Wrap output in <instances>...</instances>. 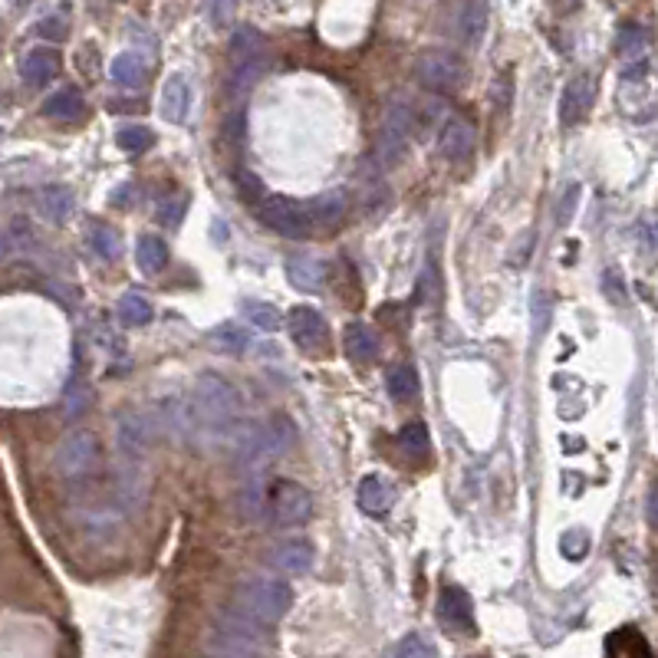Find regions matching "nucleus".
<instances>
[{
    "instance_id": "1",
    "label": "nucleus",
    "mask_w": 658,
    "mask_h": 658,
    "mask_svg": "<svg viewBox=\"0 0 658 658\" xmlns=\"http://www.w3.org/2000/svg\"><path fill=\"white\" fill-rule=\"evenodd\" d=\"M211 658H270L267 626L247 619L244 612H218L208 635Z\"/></svg>"
},
{
    "instance_id": "2",
    "label": "nucleus",
    "mask_w": 658,
    "mask_h": 658,
    "mask_svg": "<svg viewBox=\"0 0 658 658\" xmlns=\"http://www.w3.org/2000/svg\"><path fill=\"white\" fill-rule=\"evenodd\" d=\"M293 606V589L277 580V576H251V580L237 583L234 589V609L244 612L247 619L260 626H277Z\"/></svg>"
},
{
    "instance_id": "3",
    "label": "nucleus",
    "mask_w": 658,
    "mask_h": 658,
    "mask_svg": "<svg viewBox=\"0 0 658 658\" xmlns=\"http://www.w3.org/2000/svg\"><path fill=\"white\" fill-rule=\"evenodd\" d=\"M191 412L198 415L201 425L208 428H228L241 415V395L237 389L214 372H201L191 389Z\"/></svg>"
},
{
    "instance_id": "4",
    "label": "nucleus",
    "mask_w": 658,
    "mask_h": 658,
    "mask_svg": "<svg viewBox=\"0 0 658 658\" xmlns=\"http://www.w3.org/2000/svg\"><path fill=\"white\" fill-rule=\"evenodd\" d=\"M267 514L277 527H303L313 517V494L290 478H277L267 494Z\"/></svg>"
},
{
    "instance_id": "5",
    "label": "nucleus",
    "mask_w": 658,
    "mask_h": 658,
    "mask_svg": "<svg viewBox=\"0 0 658 658\" xmlns=\"http://www.w3.org/2000/svg\"><path fill=\"white\" fill-rule=\"evenodd\" d=\"M415 129V112L405 99H392L389 109L382 116V132H379V145H376V158L382 168H392L399 158L405 155V145L412 139Z\"/></svg>"
},
{
    "instance_id": "6",
    "label": "nucleus",
    "mask_w": 658,
    "mask_h": 658,
    "mask_svg": "<svg viewBox=\"0 0 658 658\" xmlns=\"http://www.w3.org/2000/svg\"><path fill=\"white\" fill-rule=\"evenodd\" d=\"M257 218L267 224L270 231H277L283 237H306L313 228L310 214H306V204L293 201V198H283V195H264L257 198Z\"/></svg>"
},
{
    "instance_id": "7",
    "label": "nucleus",
    "mask_w": 658,
    "mask_h": 658,
    "mask_svg": "<svg viewBox=\"0 0 658 658\" xmlns=\"http://www.w3.org/2000/svg\"><path fill=\"white\" fill-rule=\"evenodd\" d=\"M415 79L431 93H451L464 83V63L455 53L445 50H428L418 56L415 63Z\"/></svg>"
},
{
    "instance_id": "8",
    "label": "nucleus",
    "mask_w": 658,
    "mask_h": 658,
    "mask_svg": "<svg viewBox=\"0 0 658 658\" xmlns=\"http://www.w3.org/2000/svg\"><path fill=\"white\" fill-rule=\"evenodd\" d=\"M99 464V441L93 431H76L56 448V471L63 478H83Z\"/></svg>"
},
{
    "instance_id": "9",
    "label": "nucleus",
    "mask_w": 658,
    "mask_h": 658,
    "mask_svg": "<svg viewBox=\"0 0 658 658\" xmlns=\"http://www.w3.org/2000/svg\"><path fill=\"white\" fill-rule=\"evenodd\" d=\"M287 329L290 339L303 353H323L329 343V326L323 320V313H316L313 306H293L287 313Z\"/></svg>"
},
{
    "instance_id": "10",
    "label": "nucleus",
    "mask_w": 658,
    "mask_h": 658,
    "mask_svg": "<svg viewBox=\"0 0 658 658\" xmlns=\"http://www.w3.org/2000/svg\"><path fill=\"white\" fill-rule=\"evenodd\" d=\"M438 619L451 635L474 632V603L461 586H445L438 596Z\"/></svg>"
},
{
    "instance_id": "11",
    "label": "nucleus",
    "mask_w": 658,
    "mask_h": 658,
    "mask_svg": "<svg viewBox=\"0 0 658 658\" xmlns=\"http://www.w3.org/2000/svg\"><path fill=\"white\" fill-rule=\"evenodd\" d=\"M313 543L303 540V537H290V540H280L274 547L267 550V563L274 566L277 573H287V576H303L313 570Z\"/></svg>"
},
{
    "instance_id": "12",
    "label": "nucleus",
    "mask_w": 658,
    "mask_h": 658,
    "mask_svg": "<svg viewBox=\"0 0 658 658\" xmlns=\"http://www.w3.org/2000/svg\"><path fill=\"white\" fill-rule=\"evenodd\" d=\"M474 145H478V132L468 119L461 116H451L445 126H441V135H438V152L448 158V162H468L474 155Z\"/></svg>"
},
{
    "instance_id": "13",
    "label": "nucleus",
    "mask_w": 658,
    "mask_h": 658,
    "mask_svg": "<svg viewBox=\"0 0 658 658\" xmlns=\"http://www.w3.org/2000/svg\"><path fill=\"white\" fill-rule=\"evenodd\" d=\"M593 93H596V86H593V76L589 73H580L576 79H570V86L563 89V96H560V122L563 126H576L586 112H589V106H593Z\"/></svg>"
},
{
    "instance_id": "14",
    "label": "nucleus",
    "mask_w": 658,
    "mask_h": 658,
    "mask_svg": "<svg viewBox=\"0 0 658 658\" xmlns=\"http://www.w3.org/2000/svg\"><path fill=\"white\" fill-rule=\"evenodd\" d=\"M188 109H191V86H188V79L181 76V73H172V76L165 79L162 96H158V112H162L165 122L181 126V122L188 119Z\"/></svg>"
},
{
    "instance_id": "15",
    "label": "nucleus",
    "mask_w": 658,
    "mask_h": 658,
    "mask_svg": "<svg viewBox=\"0 0 658 658\" xmlns=\"http://www.w3.org/2000/svg\"><path fill=\"white\" fill-rule=\"evenodd\" d=\"M287 280L297 290L316 293L326 280V264L313 254H290L287 257Z\"/></svg>"
},
{
    "instance_id": "16",
    "label": "nucleus",
    "mask_w": 658,
    "mask_h": 658,
    "mask_svg": "<svg viewBox=\"0 0 658 658\" xmlns=\"http://www.w3.org/2000/svg\"><path fill=\"white\" fill-rule=\"evenodd\" d=\"M392 504H395V487L389 484V478H382V474H366L359 484V507L372 517H382V514H389Z\"/></svg>"
},
{
    "instance_id": "17",
    "label": "nucleus",
    "mask_w": 658,
    "mask_h": 658,
    "mask_svg": "<svg viewBox=\"0 0 658 658\" xmlns=\"http://www.w3.org/2000/svg\"><path fill=\"white\" fill-rule=\"evenodd\" d=\"M155 428H158V422H152V418H145L139 412L122 415V422H119V445L126 448V455H132V458L142 455V451L149 448Z\"/></svg>"
},
{
    "instance_id": "18",
    "label": "nucleus",
    "mask_w": 658,
    "mask_h": 658,
    "mask_svg": "<svg viewBox=\"0 0 658 658\" xmlns=\"http://www.w3.org/2000/svg\"><path fill=\"white\" fill-rule=\"evenodd\" d=\"M56 73H60V53L56 50L37 47V50H27L24 60H20V76H24L30 86H47Z\"/></svg>"
},
{
    "instance_id": "19",
    "label": "nucleus",
    "mask_w": 658,
    "mask_h": 658,
    "mask_svg": "<svg viewBox=\"0 0 658 658\" xmlns=\"http://www.w3.org/2000/svg\"><path fill=\"white\" fill-rule=\"evenodd\" d=\"M306 214H310L313 224L336 228V224L346 218V191L333 188V191H323V195H316L313 201H306Z\"/></svg>"
},
{
    "instance_id": "20",
    "label": "nucleus",
    "mask_w": 658,
    "mask_h": 658,
    "mask_svg": "<svg viewBox=\"0 0 658 658\" xmlns=\"http://www.w3.org/2000/svg\"><path fill=\"white\" fill-rule=\"evenodd\" d=\"M343 346H346V356L356 359V362H376L379 359V336L372 333L366 323H349L346 333H343Z\"/></svg>"
},
{
    "instance_id": "21",
    "label": "nucleus",
    "mask_w": 658,
    "mask_h": 658,
    "mask_svg": "<svg viewBox=\"0 0 658 658\" xmlns=\"http://www.w3.org/2000/svg\"><path fill=\"white\" fill-rule=\"evenodd\" d=\"M267 494H270V484L264 474H254L241 484L237 491V514L244 520H260L267 514Z\"/></svg>"
},
{
    "instance_id": "22",
    "label": "nucleus",
    "mask_w": 658,
    "mask_h": 658,
    "mask_svg": "<svg viewBox=\"0 0 658 658\" xmlns=\"http://www.w3.org/2000/svg\"><path fill=\"white\" fill-rule=\"evenodd\" d=\"M231 63H251V60H267V40L257 27H237L228 43Z\"/></svg>"
},
{
    "instance_id": "23",
    "label": "nucleus",
    "mask_w": 658,
    "mask_h": 658,
    "mask_svg": "<svg viewBox=\"0 0 658 658\" xmlns=\"http://www.w3.org/2000/svg\"><path fill=\"white\" fill-rule=\"evenodd\" d=\"M83 112H86V102H83V96H79V89H73V86L56 89V93L43 102V116L56 119V122H76Z\"/></svg>"
},
{
    "instance_id": "24",
    "label": "nucleus",
    "mask_w": 658,
    "mask_h": 658,
    "mask_svg": "<svg viewBox=\"0 0 658 658\" xmlns=\"http://www.w3.org/2000/svg\"><path fill=\"white\" fill-rule=\"evenodd\" d=\"M606 658H652V649L639 629L626 626L606 639Z\"/></svg>"
},
{
    "instance_id": "25",
    "label": "nucleus",
    "mask_w": 658,
    "mask_h": 658,
    "mask_svg": "<svg viewBox=\"0 0 658 658\" xmlns=\"http://www.w3.org/2000/svg\"><path fill=\"white\" fill-rule=\"evenodd\" d=\"M135 264H139L142 274H162L168 264V244L155 234H142L139 244H135Z\"/></svg>"
},
{
    "instance_id": "26",
    "label": "nucleus",
    "mask_w": 658,
    "mask_h": 658,
    "mask_svg": "<svg viewBox=\"0 0 658 658\" xmlns=\"http://www.w3.org/2000/svg\"><path fill=\"white\" fill-rule=\"evenodd\" d=\"M109 76H112V83H119L126 89L142 86L145 76H149V63H145L142 53H119L109 66Z\"/></svg>"
},
{
    "instance_id": "27",
    "label": "nucleus",
    "mask_w": 658,
    "mask_h": 658,
    "mask_svg": "<svg viewBox=\"0 0 658 658\" xmlns=\"http://www.w3.org/2000/svg\"><path fill=\"white\" fill-rule=\"evenodd\" d=\"M208 339L214 346L221 349V353H228V356H244L247 349H251V333L241 326V323H218L208 333Z\"/></svg>"
},
{
    "instance_id": "28",
    "label": "nucleus",
    "mask_w": 658,
    "mask_h": 658,
    "mask_svg": "<svg viewBox=\"0 0 658 658\" xmlns=\"http://www.w3.org/2000/svg\"><path fill=\"white\" fill-rule=\"evenodd\" d=\"M86 241H89V247H93V254L102 257V260H116L122 254V237L106 221H89Z\"/></svg>"
},
{
    "instance_id": "29",
    "label": "nucleus",
    "mask_w": 658,
    "mask_h": 658,
    "mask_svg": "<svg viewBox=\"0 0 658 658\" xmlns=\"http://www.w3.org/2000/svg\"><path fill=\"white\" fill-rule=\"evenodd\" d=\"M37 208L47 221L63 224L73 214V191L70 188H43L37 198Z\"/></svg>"
},
{
    "instance_id": "30",
    "label": "nucleus",
    "mask_w": 658,
    "mask_h": 658,
    "mask_svg": "<svg viewBox=\"0 0 658 658\" xmlns=\"http://www.w3.org/2000/svg\"><path fill=\"white\" fill-rule=\"evenodd\" d=\"M241 316H244V320L251 323V326L264 329V333H277V329L287 323L277 306H274V303H264V300H244V303H241Z\"/></svg>"
},
{
    "instance_id": "31",
    "label": "nucleus",
    "mask_w": 658,
    "mask_h": 658,
    "mask_svg": "<svg viewBox=\"0 0 658 658\" xmlns=\"http://www.w3.org/2000/svg\"><path fill=\"white\" fill-rule=\"evenodd\" d=\"M116 313H119V320L126 323V326H145V323H152V303L145 300V293H139V290L122 293Z\"/></svg>"
},
{
    "instance_id": "32",
    "label": "nucleus",
    "mask_w": 658,
    "mask_h": 658,
    "mask_svg": "<svg viewBox=\"0 0 658 658\" xmlns=\"http://www.w3.org/2000/svg\"><path fill=\"white\" fill-rule=\"evenodd\" d=\"M645 47H649V37L639 24H622L619 30V40H616V50L626 63H642L645 60Z\"/></svg>"
},
{
    "instance_id": "33",
    "label": "nucleus",
    "mask_w": 658,
    "mask_h": 658,
    "mask_svg": "<svg viewBox=\"0 0 658 658\" xmlns=\"http://www.w3.org/2000/svg\"><path fill=\"white\" fill-rule=\"evenodd\" d=\"M385 385H389V395L395 402H412L418 395V372L412 366H395L389 369Z\"/></svg>"
},
{
    "instance_id": "34",
    "label": "nucleus",
    "mask_w": 658,
    "mask_h": 658,
    "mask_svg": "<svg viewBox=\"0 0 658 658\" xmlns=\"http://www.w3.org/2000/svg\"><path fill=\"white\" fill-rule=\"evenodd\" d=\"M399 445L405 455L412 458H425L431 455V435H428V425L425 422H408L402 431H399Z\"/></svg>"
},
{
    "instance_id": "35",
    "label": "nucleus",
    "mask_w": 658,
    "mask_h": 658,
    "mask_svg": "<svg viewBox=\"0 0 658 658\" xmlns=\"http://www.w3.org/2000/svg\"><path fill=\"white\" fill-rule=\"evenodd\" d=\"M487 30V4L484 0H468V7H464L461 14V33L468 43H481Z\"/></svg>"
},
{
    "instance_id": "36",
    "label": "nucleus",
    "mask_w": 658,
    "mask_h": 658,
    "mask_svg": "<svg viewBox=\"0 0 658 658\" xmlns=\"http://www.w3.org/2000/svg\"><path fill=\"white\" fill-rule=\"evenodd\" d=\"M267 70V60H251V63H234L231 66V96H244L247 89H254V83Z\"/></svg>"
},
{
    "instance_id": "37",
    "label": "nucleus",
    "mask_w": 658,
    "mask_h": 658,
    "mask_svg": "<svg viewBox=\"0 0 658 658\" xmlns=\"http://www.w3.org/2000/svg\"><path fill=\"white\" fill-rule=\"evenodd\" d=\"M116 142H119V149L122 152H145V149H152L155 145V132L152 129H145V126H122L119 132H116Z\"/></svg>"
},
{
    "instance_id": "38",
    "label": "nucleus",
    "mask_w": 658,
    "mask_h": 658,
    "mask_svg": "<svg viewBox=\"0 0 658 658\" xmlns=\"http://www.w3.org/2000/svg\"><path fill=\"white\" fill-rule=\"evenodd\" d=\"M395 658H438V649L422 635H405V639L395 645Z\"/></svg>"
},
{
    "instance_id": "39",
    "label": "nucleus",
    "mask_w": 658,
    "mask_h": 658,
    "mask_svg": "<svg viewBox=\"0 0 658 658\" xmlns=\"http://www.w3.org/2000/svg\"><path fill=\"white\" fill-rule=\"evenodd\" d=\"M560 553L566 560H583L589 553V533L586 530H566L560 537Z\"/></svg>"
},
{
    "instance_id": "40",
    "label": "nucleus",
    "mask_w": 658,
    "mask_h": 658,
    "mask_svg": "<svg viewBox=\"0 0 658 658\" xmlns=\"http://www.w3.org/2000/svg\"><path fill=\"white\" fill-rule=\"evenodd\" d=\"M204 14H208L211 27H231L237 14V0H204Z\"/></svg>"
},
{
    "instance_id": "41",
    "label": "nucleus",
    "mask_w": 658,
    "mask_h": 658,
    "mask_svg": "<svg viewBox=\"0 0 658 658\" xmlns=\"http://www.w3.org/2000/svg\"><path fill=\"white\" fill-rule=\"evenodd\" d=\"M185 211H188V198L172 195V198H165L162 204H158V221H162L165 228H178L181 218H185Z\"/></svg>"
},
{
    "instance_id": "42",
    "label": "nucleus",
    "mask_w": 658,
    "mask_h": 658,
    "mask_svg": "<svg viewBox=\"0 0 658 658\" xmlns=\"http://www.w3.org/2000/svg\"><path fill=\"white\" fill-rule=\"evenodd\" d=\"M37 33H40V37H47V40H63V37H66V17L56 14V17L40 20Z\"/></svg>"
},
{
    "instance_id": "43",
    "label": "nucleus",
    "mask_w": 658,
    "mask_h": 658,
    "mask_svg": "<svg viewBox=\"0 0 658 658\" xmlns=\"http://www.w3.org/2000/svg\"><path fill=\"white\" fill-rule=\"evenodd\" d=\"M533 323H537V333H543L550 323V297L547 293H537V297H533Z\"/></svg>"
},
{
    "instance_id": "44",
    "label": "nucleus",
    "mask_w": 658,
    "mask_h": 658,
    "mask_svg": "<svg viewBox=\"0 0 658 658\" xmlns=\"http://www.w3.org/2000/svg\"><path fill=\"white\" fill-rule=\"evenodd\" d=\"M576 201H580V185H573V188L563 191V201H560V208H557V221H560V224H566V221L573 218Z\"/></svg>"
},
{
    "instance_id": "45",
    "label": "nucleus",
    "mask_w": 658,
    "mask_h": 658,
    "mask_svg": "<svg viewBox=\"0 0 658 658\" xmlns=\"http://www.w3.org/2000/svg\"><path fill=\"white\" fill-rule=\"evenodd\" d=\"M603 287H606V297L612 303H626V287H622V280L616 270H609V274L603 277Z\"/></svg>"
},
{
    "instance_id": "46",
    "label": "nucleus",
    "mask_w": 658,
    "mask_h": 658,
    "mask_svg": "<svg viewBox=\"0 0 658 658\" xmlns=\"http://www.w3.org/2000/svg\"><path fill=\"white\" fill-rule=\"evenodd\" d=\"M645 517H649V524L658 530V484H652L649 501H645Z\"/></svg>"
},
{
    "instance_id": "47",
    "label": "nucleus",
    "mask_w": 658,
    "mask_h": 658,
    "mask_svg": "<svg viewBox=\"0 0 658 658\" xmlns=\"http://www.w3.org/2000/svg\"><path fill=\"white\" fill-rule=\"evenodd\" d=\"M4 254H7V237L0 234V260H4Z\"/></svg>"
}]
</instances>
